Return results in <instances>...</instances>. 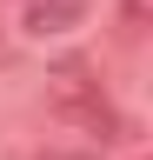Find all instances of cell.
Wrapping results in <instances>:
<instances>
[{
  "label": "cell",
  "mask_w": 153,
  "mask_h": 160,
  "mask_svg": "<svg viewBox=\"0 0 153 160\" xmlns=\"http://www.w3.org/2000/svg\"><path fill=\"white\" fill-rule=\"evenodd\" d=\"M146 7H153V0H120V20H127V33H140V27H146Z\"/></svg>",
  "instance_id": "cell-3"
},
{
  "label": "cell",
  "mask_w": 153,
  "mask_h": 160,
  "mask_svg": "<svg viewBox=\"0 0 153 160\" xmlns=\"http://www.w3.org/2000/svg\"><path fill=\"white\" fill-rule=\"evenodd\" d=\"M93 0H20V33L27 40H60L73 27H87Z\"/></svg>",
  "instance_id": "cell-2"
},
{
  "label": "cell",
  "mask_w": 153,
  "mask_h": 160,
  "mask_svg": "<svg viewBox=\"0 0 153 160\" xmlns=\"http://www.w3.org/2000/svg\"><path fill=\"white\" fill-rule=\"evenodd\" d=\"M47 113L60 127H73V133H100V140L120 133V113H113V100L100 87V67L80 60V53H67V60L47 67Z\"/></svg>",
  "instance_id": "cell-1"
},
{
  "label": "cell",
  "mask_w": 153,
  "mask_h": 160,
  "mask_svg": "<svg viewBox=\"0 0 153 160\" xmlns=\"http://www.w3.org/2000/svg\"><path fill=\"white\" fill-rule=\"evenodd\" d=\"M33 160H93V153H87V147H40Z\"/></svg>",
  "instance_id": "cell-4"
}]
</instances>
